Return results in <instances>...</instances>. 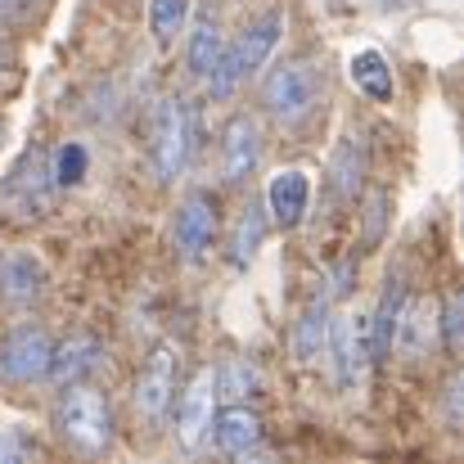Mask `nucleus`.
Masks as SVG:
<instances>
[{"label":"nucleus","instance_id":"nucleus-25","mask_svg":"<svg viewBox=\"0 0 464 464\" xmlns=\"http://www.w3.org/2000/svg\"><path fill=\"white\" fill-rule=\"evenodd\" d=\"M189 5H194V0H150V32H154L158 45H171V41L185 32Z\"/></svg>","mask_w":464,"mask_h":464},{"label":"nucleus","instance_id":"nucleus-28","mask_svg":"<svg viewBox=\"0 0 464 464\" xmlns=\"http://www.w3.org/2000/svg\"><path fill=\"white\" fill-rule=\"evenodd\" d=\"M27 456H36V447H32L18 429H0V464L27 460Z\"/></svg>","mask_w":464,"mask_h":464},{"label":"nucleus","instance_id":"nucleus-19","mask_svg":"<svg viewBox=\"0 0 464 464\" xmlns=\"http://www.w3.org/2000/svg\"><path fill=\"white\" fill-rule=\"evenodd\" d=\"M329 185H334V194L343 203H356V194L365 185V145H361V136H343L338 140V150L329 158Z\"/></svg>","mask_w":464,"mask_h":464},{"label":"nucleus","instance_id":"nucleus-26","mask_svg":"<svg viewBox=\"0 0 464 464\" xmlns=\"http://www.w3.org/2000/svg\"><path fill=\"white\" fill-rule=\"evenodd\" d=\"M86 150L77 145V140H68V145H59L54 150V158H50V176H54V185L59 189H68V185H77L82 176H86Z\"/></svg>","mask_w":464,"mask_h":464},{"label":"nucleus","instance_id":"nucleus-17","mask_svg":"<svg viewBox=\"0 0 464 464\" xmlns=\"http://www.w3.org/2000/svg\"><path fill=\"white\" fill-rule=\"evenodd\" d=\"M266 230H271V217H266V208H257V203H248V208L235 217L230 239H226V262H230V271H248V266H253V257H257L262 244H266Z\"/></svg>","mask_w":464,"mask_h":464},{"label":"nucleus","instance_id":"nucleus-7","mask_svg":"<svg viewBox=\"0 0 464 464\" xmlns=\"http://www.w3.org/2000/svg\"><path fill=\"white\" fill-rule=\"evenodd\" d=\"M176 383H180V347L176 343H158L150 352V361L140 365L136 374V388H131V406L145 424H158L171 401H176Z\"/></svg>","mask_w":464,"mask_h":464},{"label":"nucleus","instance_id":"nucleus-15","mask_svg":"<svg viewBox=\"0 0 464 464\" xmlns=\"http://www.w3.org/2000/svg\"><path fill=\"white\" fill-rule=\"evenodd\" d=\"M100 365H104V347H100L91 334H72V338L54 343L45 379H50L54 388H68V383H86Z\"/></svg>","mask_w":464,"mask_h":464},{"label":"nucleus","instance_id":"nucleus-9","mask_svg":"<svg viewBox=\"0 0 464 464\" xmlns=\"http://www.w3.org/2000/svg\"><path fill=\"white\" fill-rule=\"evenodd\" d=\"M212 420H217V374H212V365H203V370H194V379L180 388V401H176L180 451H198L212 433Z\"/></svg>","mask_w":464,"mask_h":464},{"label":"nucleus","instance_id":"nucleus-16","mask_svg":"<svg viewBox=\"0 0 464 464\" xmlns=\"http://www.w3.org/2000/svg\"><path fill=\"white\" fill-rule=\"evenodd\" d=\"M311 208V176L303 167H285L280 176H271L266 185V212L280 230H298Z\"/></svg>","mask_w":464,"mask_h":464},{"label":"nucleus","instance_id":"nucleus-6","mask_svg":"<svg viewBox=\"0 0 464 464\" xmlns=\"http://www.w3.org/2000/svg\"><path fill=\"white\" fill-rule=\"evenodd\" d=\"M54 176H50V158L45 154H27L5 180H0V217L5 221H36L50 212V198H54Z\"/></svg>","mask_w":464,"mask_h":464},{"label":"nucleus","instance_id":"nucleus-1","mask_svg":"<svg viewBox=\"0 0 464 464\" xmlns=\"http://www.w3.org/2000/svg\"><path fill=\"white\" fill-rule=\"evenodd\" d=\"M54 433L77 456H104V451H113L118 420H113L109 392H100L95 383H68L63 397L54 401Z\"/></svg>","mask_w":464,"mask_h":464},{"label":"nucleus","instance_id":"nucleus-24","mask_svg":"<svg viewBox=\"0 0 464 464\" xmlns=\"http://www.w3.org/2000/svg\"><path fill=\"white\" fill-rule=\"evenodd\" d=\"M438 338H442V352L456 361L464 347V298L460 289H447L442 303H438Z\"/></svg>","mask_w":464,"mask_h":464},{"label":"nucleus","instance_id":"nucleus-30","mask_svg":"<svg viewBox=\"0 0 464 464\" xmlns=\"http://www.w3.org/2000/svg\"><path fill=\"white\" fill-rule=\"evenodd\" d=\"M27 5H32V0H0V23H5V18H14V14H23Z\"/></svg>","mask_w":464,"mask_h":464},{"label":"nucleus","instance_id":"nucleus-12","mask_svg":"<svg viewBox=\"0 0 464 464\" xmlns=\"http://www.w3.org/2000/svg\"><path fill=\"white\" fill-rule=\"evenodd\" d=\"M262 162V127L248 113H235L221 131V176L226 185H244Z\"/></svg>","mask_w":464,"mask_h":464},{"label":"nucleus","instance_id":"nucleus-5","mask_svg":"<svg viewBox=\"0 0 464 464\" xmlns=\"http://www.w3.org/2000/svg\"><path fill=\"white\" fill-rule=\"evenodd\" d=\"M324 352H329V361H334V383H338L343 392H356V388L365 383L370 361H374L370 315H365V311H338V315H329Z\"/></svg>","mask_w":464,"mask_h":464},{"label":"nucleus","instance_id":"nucleus-10","mask_svg":"<svg viewBox=\"0 0 464 464\" xmlns=\"http://www.w3.org/2000/svg\"><path fill=\"white\" fill-rule=\"evenodd\" d=\"M50 352L54 343L41 324H14L0 343V374L9 383H36L50 370Z\"/></svg>","mask_w":464,"mask_h":464},{"label":"nucleus","instance_id":"nucleus-4","mask_svg":"<svg viewBox=\"0 0 464 464\" xmlns=\"http://www.w3.org/2000/svg\"><path fill=\"white\" fill-rule=\"evenodd\" d=\"M189 154H194V109H189V100L167 95V100H158V109H154L150 167H154V176L162 185H171L185 171Z\"/></svg>","mask_w":464,"mask_h":464},{"label":"nucleus","instance_id":"nucleus-13","mask_svg":"<svg viewBox=\"0 0 464 464\" xmlns=\"http://www.w3.org/2000/svg\"><path fill=\"white\" fill-rule=\"evenodd\" d=\"M226 456H235V460H248V456H257L262 451V415L248 406V401H230L226 411H217V420H212V433H208Z\"/></svg>","mask_w":464,"mask_h":464},{"label":"nucleus","instance_id":"nucleus-27","mask_svg":"<svg viewBox=\"0 0 464 464\" xmlns=\"http://www.w3.org/2000/svg\"><path fill=\"white\" fill-rule=\"evenodd\" d=\"M464 379H460V370H451V379H447V388H442V411H447V429L451 433H460V424H464Z\"/></svg>","mask_w":464,"mask_h":464},{"label":"nucleus","instance_id":"nucleus-31","mask_svg":"<svg viewBox=\"0 0 464 464\" xmlns=\"http://www.w3.org/2000/svg\"><path fill=\"white\" fill-rule=\"evenodd\" d=\"M379 9H406V0H379Z\"/></svg>","mask_w":464,"mask_h":464},{"label":"nucleus","instance_id":"nucleus-18","mask_svg":"<svg viewBox=\"0 0 464 464\" xmlns=\"http://www.w3.org/2000/svg\"><path fill=\"white\" fill-rule=\"evenodd\" d=\"M189 27V45H185V59H189V72L194 77H208L212 72V63L221 59V50H226V32H221V18L212 14V9H203L194 23H185Z\"/></svg>","mask_w":464,"mask_h":464},{"label":"nucleus","instance_id":"nucleus-20","mask_svg":"<svg viewBox=\"0 0 464 464\" xmlns=\"http://www.w3.org/2000/svg\"><path fill=\"white\" fill-rule=\"evenodd\" d=\"M324 338H329V294L311 298L303 315L294 320V356L303 365H315L324 356Z\"/></svg>","mask_w":464,"mask_h":464},{"label":"nucleus","instance_id":"nucleus-3","mask_svg":"<svg viewBox=\"0 0 464 464\" xmlns=\"http://www.w3.org/2000/svg\"><path fill=\"white\" fill-rule=\"evenodd\" d=\"M280 36H285V9H266L262 18H253L244 27V36L235 45H226L221 59L212 63V72L203 77L208 91H212V100H230L248 77H257L266 68V59L276 54Z\"/></svg>","mask_w":464,"mask_h":464},{"label":"nucleus","instance_id":"nucleus-29","mask_svg":"<svg viewBox=\"0 0 464 464\" xmlns=\"http://www.w3.org/2000/svg\"><path fill=\"white\" fill-rule=\"evenodd\" d=\"M383 212H388V198L383 194H370V203H365V244H379L383 239Z\"/></svg>","mask_w":464,"mask_h":464},{"label":"nucleus","instance_id":"nucleus-23","mask_svg":"<svg viewBox=\"0 0 464 464\" xmlns=\"http://www.w3.org/2000/svg\"><path fill=\"white\" fill-rule=\"evenodd\" d=\"M212 374H217V401H248L262 392V370L248 356H230Z\"/></svg>","mask_w":464,"mask_h":464},{"label":"nucleus","instance_id":"nucleus-21","mask_svg":"<svg viewBox=\"0 0 464 464\" xmlns=\"http://www.w3.org/2000/svg\"><path fill=\"white\" fill-rule=\"evenodd\" d=\"M347 77L361 95H370L374 104L392 100V63L383 59V50H356L347 59Z\"/></svg>","mask_w":464,"mask_h":464},{"label":"nucleus","instance_id":"nucleus-22","mask_svg":"<svg viewBox=\"0 0 464 464\" xmlns=\"http://www.w3.org/2000/svg\"><path fill=\"white\" fill-rule=\"evenodd\" d=\"M401 303H406V276H388V289L379 298V307L370 315V347H374V361L392 356V329H397V315H401Z\"/></svg>","mask_w":464,"mask_h":464},{"label":"nucleus","instance_id":"nucleus-14","mask_svg":"<svg viewBox=\"0 0 464 464\" xmlns=\"http://www.w3.org/2000/svg\"><path fill=\"white\" fill-rule=\"evenodd\" d=\"M45 298V266L32 253H0V303L5 307H32Z\"/></svg>","mask_w":464,"mask_h":464},{"label":"nucleus","instance_id":"nucleus-32","mask_svg":"<svg viewBox=\"0 0 464 464\" xmlns=\"http://www.w3.org/2000/svg\"><path fill=\"white\" fill-rule=\"evenodd\" d=\"M5 63H9V45L0 41V68H5Z\"/></svg>","mask_w":464,"mask_h":464},{"label":"nucleus","instance_id":"nucleus-2","mask_svg":"<svg viewBox=\"0 0 464 464\" xmlns=\"http://www.w3.org/2000/svg\"><path fill=\"white\" fill-rule=\"evenodd\" d=\"M324 100V68L311 54H294L262 77V109L280 127H307Z\"/></svg>","mask_w":464,"mask_h":464},{"label":"nucleus","instance_id":"nucleus-8","mask_svg":"<svg viewBox=\"0 0 464 464\" xmlns=\"http://www.w3.org/2000/svg\"><path fill=\"white\" fill-rule=\"evenodd\" d=\"M217 226H221L217 194H212V189H189V194L180 198V208H176V253H180V262L198 266V262L212 253Z\"/></svg>","mask_w":464,"mask_h":464},{"label":"nucleus","instance_id":"nucleus-11","mask_svg":"<svg viewBox=\"0 0 464 464\" xmlns=\"http://www.w3.org/2000/svg\"><path fill=\"white\" fill-rule=\"evenodd\" d=\"M433 347H438V303L406 294L401 315H397V329H392V352L401 361H424Z\"/></svg>","mask_w":464,"mask_h":464}]
</instances>
